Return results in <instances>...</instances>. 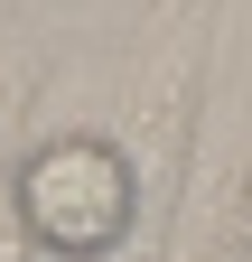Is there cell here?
<instances>
[{"label":"cell","mask_w":252,"mask_h":262,"mask_svg":"<svg viewBox=\"0 0 252 262\" xmlns=\"http://www.w3.org/2000/svg\"><path fill=\"white\" fill-rule=\"evenodd\" d=\"M140 225V159L112 131H47L10 169V234L38 262H112Z\"/></svg>","instance_id":"1"},{"label":"cell","mask_w":252,"mask_h":262,"mask_svg":"<svg viewBox=\"0 0 252 262\" xmlns=\"http://www.w3.org/2000/svg\"><path fill=\"white\" fill-rule=\"evenodd\" d=\"M38 10H75V0H38Z\"/></svg>","instance_id":"5"},{"label":"cell","mask_w":252,"mask_h":262,"mask_svg":"<svg viewBox=\"0 0 252 262\" xmlns=\"http://www.w3.org/2000/svg\"><path fill=\"white\" fill-rule=\"evenodd\" d=\"M234 234H252V159H243V178H234Z\"/></svg>","instance_id":"3"},{"label":"cell","mask_w":252,"mask_h":262,"mask_svg":"<svg viewBox=\"0 0 252 262\" xmlns=\"http://www.w3.org/2000/svg\"><path fill=\"white\" fill-rule=\"evenodd\" d=\"M206 262H252V234H234L224 253H206Z\"/></svg>","instance_id":"4"},{"label":"cell","mask_w":252,"mask_h":262,"mask_svg":"<svg viewBox=\"0 0 252 262\" xmlns=\"http://www.w3.org/2000/svg\"><path fill=\"white\" fill-rule=\"evenodd\" d=\"M196 56H206V19L168 28L140 66V103H131V159L140 178H168V159L187 150V113H196Z\"/></svg>","instance_id":"2"}]
</instances>
